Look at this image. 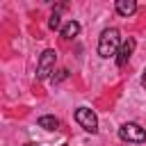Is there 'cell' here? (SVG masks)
Masks as SVG:
<instances>
[{"mask_svg": "<svg viewBox=\"0 0 146 146\" xmlns=\"http://www.w3.org/2000/svg\"><path fill=\"white\" fill-rule=\"evenodd\" d=\"M119 48H121V34H119V30L116 27L103 30L100 36H98V55L103 59H110V57H114L119 52Z\"/></svg>", "mask_w": 146, "mask_h": 146, "instance_id": "1", "label": "cell"}, {"mask_svg": "<svg viewBox=\"0 0 146 146\" xmlns=\"http://www.w3.org/2000/svg\"><path fill=\"white\" fill-rule=\"evenodd\" d=\"M23 146H39V144H34V141H27V144H23Z\"/></svg>", "mask_w": 146, "mask_h": 146, "instance_id": "12", "label": "cell"}, {"mask_svg": "<svg viewBox=\"0 0 146 146\" xmlns=\"http://www.w3.org/2000/svg\"><path fill=\"white\" fill-rule=\"evenodd\" d=\"M141 87L146 89V68H144V73H141Z\"/></svg>", "mask_w": 146, "mask_h": 146, "instance_id": "11", "label": "cell"}, {"mask_svg": "<svg viewBox=\"0 0 146 146\" xmlns=\"http://www.w3.org/2000/svg\"><path fill=\"white\" fill-rule=\"evenodd\" d=\"M119 137L123 141H130V144H144L146 141V130L139 125V123H123L119 128Z\"/></svg>", "mask_w": 146, "mask_h": 146, "instance_id": "3", "label": "cell"}, {"mask_svg": "<svg viewBox=\"0 0 146 146\" xmlns=\"http://www.w3.org/2000/svg\"><path fill=\"white\" fill-rule=\"evenodd\" d=\"M48 27H50V30H59V27H62V16H59L57 11H52V16L48 18Z\"/></svg>", "mask_w": 146, "mask_h": 146, "instance_id": "9", "label": "cell"}, {"mask_svg": "<svg viewBox=\"0 0 146 146\" xmlns=\"http://www.w3.org/2000/svg\"><path fill=\"white\" fill-rule=\"evenodd\" d=\"M75 121H78V125L82 128V130H87V132H98V119H96V114H94V110H89V107H78L75 110Z\"/></svg>", "mask_w": 146, "mask_h": 146, "instance_id": "4", "label": "cell"}, {"mask_svg": "<svg viewBox=\"0 0 146 146\" xmlns=\"http://www.w3.org/2000/svg\"><path fill=\"white\" fill-rule=\"evenodd\" d=\"M55 62H57V52L52 48L43 50L41 57H39V64H36V78L39 80L50 78V73H55Z\"/></svg>", "mask_w": 146, "mask_h": 146, "instance_id": "2", "label": "cell"}, {"mask_svg": "<svg viewBox=\"0 0 146 146\" xmlns=\"http://www.w3.org/2000/svg\"><path fill=\"white\" fill-rule=\"evenodd\" d=\"M116 14L119 16H132L137 11V2L135 0H116Z\"/></svg>", "mask_w": 146, "mask_h": 146, "instance_id": "6", "label": "cell"}, {"mask_svg": "<svg viewBox=\"0 0 146 146\" xmlns=\"http://www.w3.org/2000/svg\"><path fill=\"white\" fill-rule=\"evenodd\" d=\"M66 78H68V71H66V68H59L57 75H52V82H62V80H66Z\"/></svg>", "mask_w": 146, "mask_h": 146, "instance_id": "10", "label": "cell"}, {"mask_svg": "<svg viewBox=\"0 0 146 146\" xmlns=\"http://www.w3.org/2000/svg\"><path fill=\"white\" fill-rule=\"evenodd\" d=\"M36 123H39V128H43V130H50V132L59 128V119H57V116H52V114L39 116V121H36Z\"/></svg>", "mask_w": 146, "mask_h": 146, "instance_id": "7", "label": "cell"}, {"mask_svg": "<svg viewBox=\"0 0 146 146\" xmlns=\"http://www.w3.org/2000/svg\"><path fill=\"white\" fill-rule=\"evenodd\" d=\"M78 34H80V23H78V21H68V23L62 27V36H64L66 41H68V39H75Z\"/></svg>", "mask_w": 146, "mask_h": 146, "instance_id": "8", "label": "cell"}, {"mask_svg": "<svg viewBox=\"0 0 146 146\" xmlns=\"http://www.w3.org/2000/svg\"><path fill=\"white\" fill-rule=\"evenodd\" d=\"M135 48H137V41H135L132 36H128V39H125V41L121 43L119 52H116V66H125V64H128V59L132 57Z\"/></svg>", "mask_w": 146, "mask_h": 146, "instance_id": "5", "label": "cell"}]
</instances>
